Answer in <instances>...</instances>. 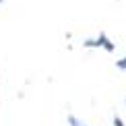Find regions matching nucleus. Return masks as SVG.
<instances>
[{
    "instance_id": "obj_1",
    "label": "nucleus",
    "mask_w": 126,
    "mask_h": 126,
    "mask_svg": "<svg viewBox=\"0 0 126 126\" xmlns=\"http://www.w3.org/2000/svg\"><path fill=\"white\" fill-rule=\"evenodd\" d=\"M83 46H85V48H101L99 39H85V41H83Z\"/></svg>"
},
{
    "instance_id": "obj_2",
    "label": "nucleus",
    "mask_w": 126,
    "mask_h": 126,
    "mask_svg": "<svg viewBox=\"0 0 126 126\" xmlns=\"http://www.w3.org/2000/svg\"><path fill=\"white\" fill-rule=\"evenodd\" d=\"M66 120H68V126H83V122H81V120H79L77 116H72V114H70V116H68Z\"/></svg>"
},
{
    "instance_id": "obj_3",
    "label": "nucleus",
    "mask_w": 126,
    "mask_h": 126,
    "mask_svg": "<svg viewBox=\"0 0 126 126\" xmlns=\"http://www.w3.org/2000/svg\"><path fill=\"white\" fill-rule=\"evenodd\" d=\"M101 48L106 50V52H114V50H116V44H112V41H110V39H106V41H103V44H101Z\"/></svg>"
},
{
    "instance_id": "obj_4",
    "label": "nucleus",
    "mask_w": 126,
    "mask_h": 126,
    "mask_svg": "<svg viewBox=\"0 0 126 126\" xmlns=\"http://www.w3.org/2000/svg\"><path fill=\"white\" fill-rule=\"evenodd\" d=\"M116 68H118V70H126V56H124V58H120V60L116 62Z\"/></svg>"
},
{
    "instance_id": "obj_5",
    "label": "nucleus",
    "mask_w": 126,
    "mask_h": 126,
    "mask_svg": "<svg viewBox=\"0 0 126 126\" xmlns=\"http://www.w3.org/2000/svg\"><path fill=\"white\" fill-rule=\"evenodd\" d=\"M114 126H124V122H122L120 116H114Z\"/></svg>"
},
{
    "instance_id": "obj_6",
    "label": "nucleus",
    "mask_w": 126,
    "mask_h": 126,
    "mask_svg": "<svg viewBox=\"0 0 126 126\" xmlns=\"http://www.w3.org/2000/svg\"><path fill=\"white\" fill-rule=\"evenodd\" d=\"M83 126H85V124H83Z\"/></svg>"
}]
</instances>
